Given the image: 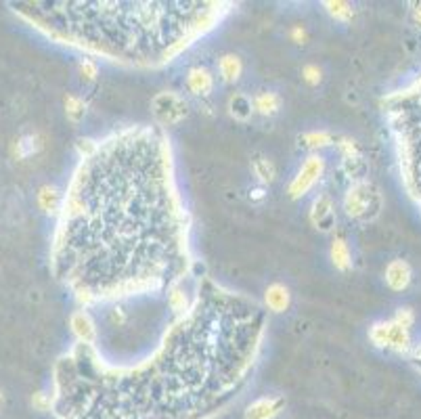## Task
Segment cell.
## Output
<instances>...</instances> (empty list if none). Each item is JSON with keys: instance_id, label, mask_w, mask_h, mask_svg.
<instances>
[{"instance_id": "cell-18", "label": "cell", "mask_w": 421, "mask_h": 419, "mask_svg": "<svg viewBox=\"0 0 421 419\" xmlns=\"http://www.w3.org/2000/svg\"><path fill=\"white\" fill-rule=\"evenodd\" d=\"M251 170H254V176L258 178V182H262V185L273 182L275 176H277L275 164H273L266 155H262V153H256V155H254V160H251Z\"/></svg>"}, {"instance_id": "cell-8", "label": "cell", "mask_w": 421, "mask_h": 419, "mask_svg": "<svg viewBox=\"0 0 421 419\" xmlns=\"http://www.w3.org/2000/svg\"><path fill=\"white\" fill-rule=\"evenodd\" d=\"M323 170H325V160H323L321 155H311V157L302 164L298 176L291 180V185H289V195H291V197H302V195H306V193L315 187L316 180L323 176Z\"/></svg>"}, {"instance_id": "cell-19", "label": "cell", "mask_w": 421, "mask_h": 419, "mask_svg": "<svg viewBox=\"0 0 421 419\" xmlns=\"http://www.w3.org/2000/svg\"><path fill=\"white\" fill-rule=\"evenodd\" d=\"M331 260H333L336 269H340V271H348L350 269L352 254L346 239H342V237L333 239V244H331Z\"/></svg>"}, {"instance_id": "cell-2", "label": "cell", "mask_w": 421, "mask_h": 419, "mask_svg": "<svg viewBox=\"0 0 421 419\" xmlns=\"http://www.w3.org/2000/svg\"><path fill=\"white\" fill-rule=\"evenodd\" d=\"M269 331L262 302L212 277L153 348L111 365L95 344L73 342L53 367L55 419H216L251 384Z\"/></svg>"}, {"instance_id": "cell-9", "label": "cell", "mask_w": 421, "mask_h": 419, "mask_svg": "<svg viewBox=\"0 0 421 419\" xmlns=\"http://www.w3.org/2000/svg\"><path fill=\"white\" fill-rule=\"evenodd\" d=\"M71 331L76 336V342H84V344H97L99 338V329H97V319L90 314L88 309H80L71 314L70 319Z\"/></svg>"}, {"instance_id": "cell-23", "label": "cell", "mask_w": 421, "mask_h": 419, "mask_svg": "<svg viewBox=\"0 0 421 419\" xmlns=\"http://www.w3.org/2000/svg\"><path fill=\"white\" fill-rule=\"evenodd\" d=\"M325 6H329V13L342 21H346L352 15L350 4H346V2H325Z\"/></svg>"}, {"instance_id": "cell-26", "label": "cell", "mask_w": 421, "mask_h": 419, "mask_svg": "<svg viewBox=\"0 0 421 419\" xmlns=\"http://www.w3.org/2000/svg\"><path fill=\"white\" fill-rule=\"evenodd\" d=\"M409 358H411V365L417 369L421 373V342L417 344V346H413L411 348V352H409Z\"/></svg>"}, {"instance_id": "cell-17", "label": "cell", "mask_w": 421, "mask_h": 419, "mask_svg": "<svg viewBox=\"0 0 421 419\" xmlns=\"http://www.w3.org/2000/svg\"><path fill=\"white\" fill-rule=\"evenodd\" d=\"M231 118L239 120V122H247L254 113V101L251 97L246 95V93H235L231 99H229V105H227Z\"/></svg>"}, {"instance_id": "cell-14", "label": "cell", "mask_w": 421, "mask_h": 419, "mask_svg": "<svg viewBox=\"0 0 421 419\" xmlns=\"http://www.w3.org/2000/svg\"><path fill=\"white\" fill-rule=\"evenodd\" d=\"M264 309L269 313H285L291 304V294L283 283H273L264 291Z\"/></svg>"}, {"instance_id": "cell-27", "label": "cell", "mask_w": 421, "mask_h": 419, "mask_svg": "<svg viewBox=\"0 0 421 419\" xmlns=\"http://www.w3.org/2000/svg\"><path fill=\"white\" fill-rule=\"evenodd\" d=\"M291 36H293V40H296V44H304L302 40L306 38V34H304V30H302V28H296V30L291 32Z\"/></svg>"}, {"instance_id": "cell-7", "label": "cell", "mask_w": 421, "mask_h": 419, "mask_svg": "<svg viewBox=\"0 0 421 419\" xmlns=\"http://www.w3.org/2000/svg\"><path fill=\"white\" fill-rule=\"evenodd\" d=\"M151 113L157 126H176L189 115V103L175 90H162L151 99Z\"/></svg>"}, {"instance_id": "cell-12", "label": "cell", "mask_w": 421, "mask_h": 419, "mask_svg": "<svg viewBox=\"0 0 421 419\" xmlns=\"http://www.w3.org/2000/svg\"><path fill=\"white\" fill-rule=\"evenodd\" d=\"M311 220L316 229L321 231H331V227H336V210H333V200L327 193L316 195L311 210Z\"/></svg>"}, {"instance_id": "cell-16", "label": "cell", "mask_w": 421, "mask_h": 419, "mask_svg": "<svg viewBox=\"0 0 421 419\" xmlns=\"http://www.w3.org/2000/svg\"><path fill=\"white\" fill-rule=\"evenodd\" d=\"M251 101H254V111L260 113V115H266V118L277 115L281 111V105H283L279 95L277 93H271V90H264V93L254 95Z\"/></svg>"}, {"instance_id": "cell-1", "label": "cell", "mask_w": 421, "mask_h": 419, "mask_svg": "<svg viewBox=\"0 0 421 419\" xmlns=\"http://www.w3.org/2000/svg\"><path fill=\"white\" fill-rule=\"evenodd\" d=\"M48 262L82 309L160 298L191 277L193 220L166 128L132 124L80 140Z\"/></svg>"}, {"instance_id": "cell-13", "label": "cell", "mask_w": 421, "mask_h": 419, "mask_svg": "<svg viewBox=\"0 0 421 419\" xmlns=\"http://www.w3.org/2000/svg\"><path fill=\"white\" fill-rule=\"evenodd\" d=\"M285 407L283 396H262L254 400L246 411V419H275Z\"/></svg>"}, {"instance_id": "cell-3", "label": "cell", "mask_w": 421, "mask_h": 419, "mask_svg": "<svg viewBox=\"0 0 421 419\" xmlns=\"http://www.w3.org/2000/svg\"><path fill=\"white\" fill-rule=\"evenodd\" d=\"M9 6L46 40L130 70L175 63L235 11L231 0H19Z\"/></svg>"}, {"instance_id": "cell-10", "label": "cell", "mask_w": 421, "mask_h": 419, "mask_svg": "<svg viewBox=\"0 0 421 419\" xmlns=\"http://www.w3.org/2000/svg\"><path fill=\"white\" fill-rule=\"evenodd\" d=\"M216 86V78L206 66H193L187 71V90L193 97H210Z\"/></svg>"}, {"instance_id": "cell-6", "label": "cell", "mask_w": 421, "mask_h": 419, "mask_svg": "<svg viewBox=\"0 0 421 419\" xmlns=\"http://www.w3.org/2000/svg\"><path fill=\"white\" fill-rule=\"evenodd\" d=\"M344 212L352 220L369 222L382 212V193L371 180H354L344 197Z\"/></svg>"}, {"instance_id": "cell-4", "label": "cell", "mask_w": 421, "mask_h": 419, "mask_svg": "<svg viewBox=\"0 0 421 419\" xmlns=\"http://www.w3.org/2000/svg\"><path fill=\"white\" fill-rule=\"evenodd\" d=\"M380 107L400 185L421 214V70L407 84L384 95Z\"/></svg>"}, {"instance_id": "cell-20", "label": "cell", "mask_w": 421, "mask_h": 419, "mask_svg": "<svg viewBox=\"0 0 421 419\" xmlns=\"http://www.w3.org/2000/svg\"><path fill=\"white\" fill-rule=\"evenodd\" d=\"M38 204L46 214L57 216V212L61 208V195L55 191V187H42L40 193H38Z\"/></svg>"}, {"instance_id": "cell-11", "label": "cell", "mask_w": 421, "mask_h": 419, "mask_svg": "<svg viewBox=\"0 0 421 419\" xmlns=\"http://www.w3.org/2000/svg\"><path fill=\"white\" fill-rule=\"evenodd\" d=\"M384 279L392 291H405L413 281V269L407 260H400V258L390 260L384 271Z\"/></svg>"}, {"instance_id": "cell-25", "label": "cell", "mask_w": 421, "mask_h": 419, "mask_svg": "<svg viewBox=\"0 0 421 419\" xmlns=\"http://www.w3.org/2000/svg\"><path fill=\"white\" fill-rule=\"evenodd\" d=\"M78 70H80V76L86 78V80H95V78H97V63H95L93 59H86V57H84V59L80 61Z\"/></svg>"}, {"instance_id": "cell-21", "label": "cell", "mask_w": 421, "mask_h": 419, "mask_svg": "<svg viewBox=\"0 0 421 419\" xmlns=\"http://www.w3.org/2000/svg\"><path fill=\"white\" fill-rule=\"evenodd\" d=\"M66 113H68V118H70L71 122H82L84 120V115H86V103L80 99V97H73L70 95L68 99H66Z\"/></svg>"}, {"instance_id": "cell-22", "label": "cell", "mask_w": 421, "mask_h": 419, "mask_svg": "<svg viewBox=\"0 0 421 419\" xmlns=\"http://www.w3.org/2000/svg\"><path fill=\"white\" fill-rule=\"evenodd\" d=\"M36 149H38V145H36L34 135H26V137H21V139L15 143V153L21 160L30 157L32 153H36Z\"/></svg>"}, {"instance_id": "cell-24", "label": "cell", "mask_w": 421, "mask_h": 419, "mask_svg": "<svg viewBox=\"0 0 421 419\" xmlns=\"http://www.w3.org/2000/svg\"><path fill=\"white\" fill-rule=\"evenodd\" d=\"M302 80L308 82L311 86H316V84L323 80V71H321V68L315 66V63H308V66L302 68Z\"/></svg>"}, {"instance_id": "cell-5", "label": "cell", "mask_w": 421, "mask_h": 419, "mask_svg": "<svg viewBox=\"0 0 421 419\" xmlns=\"http://www.w3.org/2000/svg\"><path fill=\"white\" fill-rule=\"evenodd\" d=\"M415 316L409 309H400L390 321L378 323L371 327L369 338L375 346L392 350L398 354H409L411 352V327H413Z\"/></svg>"}, {"instance_id": "cell-15", "label": "cell", "mask_w": 421, "mask_h": 419, "mask_svg": "<svg viewBox=\"0 0 421 419\" xmlns=\"http://www.w3.org/2000/svg\"><path fill=\"white\" fill-rule=\"evenodd\" d=\"M241 73H244V61L237 55L229 53V55H222L218 59V76H220L222 82L235 84L241 78Z\"/></svg>"}, {"instance_id": "cell-28", "label": "cell", "mask_w": 421, "mask_h": 419, "mask_svg": "<svg viewBox=\"0 0 421 419\" xmlns=\"http://www.w3.org/2000/svg\"><path fill=\"white\" fill-rule=\"evenodd\" d=\"M413 15H415V21H417V24L421 26V6H417V9H415V13H413Z\"/></svg>"}]
</instances>
